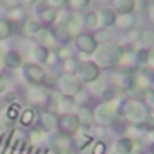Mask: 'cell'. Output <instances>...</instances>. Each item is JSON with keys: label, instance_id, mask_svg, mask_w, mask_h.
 Listing matches in <instances>:
<instances>
[{"label": "cell", "instance_id": "1", "mask_svg": "<svg viewBox=\"0 0 154 154\" xmlns=\"http://www.w3.org/2000/svg\"><path fill=\"white\" fill-rule=\"evenodd\" d=\"M93 56H95V61H93V63H95L97 66L109 68V66H115V65L120 63V59H122V48H120L116 43H111V41L100 43V45L95 48Z\"/></svg>", "mask_w": 154, "mask_h": 154}, {"label": "cell", "instance_id": "2", "mask_svg": "<svg viewBox=\"0 0 154 154\" xmlns=\"http://www.w3.org/2000/svg\"><path fill=\"white\" fill-rule=\"evenodd\" d=\"M120 111H122V115L125 116L127 120H131L133 124H143L145 118L149 116L147 108L142 102H138V100H125L122 104V109Z\"/></svg>", "mask_w": 154, "mask_h": 154}, {"label": "cell", "instance_id": "3", "mask_svg": "<svg viewBox=\"0 0 154 154\" xmlns=\"http://www.w3.org/2000/svg\"><path fill=\"white\" fill-rule=\"evenodd\" d=\"M59 88L61 91L66 95V97H72V95H77L82 88V82L77 75H72V74H65L59 81Z\"/></svg>", "mask_w": 154, "mask_h": 154}, {"label": "cell", "instance_id": "4", "mask_svg": "<svg viewBox=\"0 0 154 154\" xmlns=\"http://www.w3.org/2000/svg\"><path fill=\"white\" fill-rule=\"evenodd\" d=\"M95 120L100 125H113V122L116 120V109L109 102H104L95 109Z\"/></svg>", "mask_w": 154, "mask_h": 154}, {"label": "cell", "instance_id": "5", "mask_svg": "<svg viewBox=\"0 0 154 154\" xmlns=\"http://www.w3.org/2000/svg\"><path fill=\"white\" fill-rule=\"evenodd\" d=\"M77 77L81 79V82H95L97 77H99V66L95 63H90V61H84L81 63L79 66L75 68Z\"/></svg>", "mask_w": 154, "mask_h": 154}, {"label": "cell", "instance_id": "6", "mask_svg": "<svg viewBox=\"0 0 154 154\" xmlns=\"http://www.w3.org/2000/svg\"><path fill=\"white\" fill-rule=\"evenodd\" d=\"M97 39L93 38V34H88V32H79L75 36V47L84 52V54H93L95 48H97Z\"/></svg>", "mask_w": 154, "mask_h": 154}, {"label": "cell", "instance_id": "7", "mask_svg": "<svg viewBox=\"0 0 154 154\" xmlns=\"http://www.w3.org/2000/svg\"><path fill=\"white\" fill-rule=\"evenodd\" d=\"M79 122H81L79 116L66 113V115H63L61 118H59L57 125L61 127V131H63L65 134H72V133H75L77 129H79Z\"/></svg>", "mask_w": 154, "mask_h": 154}, {"label": "cell", "instance_id": "8", "mask_svg": "<svg viewBox=\"0 0 154 154\" xmlns=\"http://www.w3.org/2000/svg\"><path fill=\"white\" fill-rule=\"evenodd\" d=\"M52 147L59 154H70V147H72V140L68 134H54L50 140Z\"/></svg>", "mask_w": 154, "mask_h": 154}, {"label": "cell", "instance_id": "9", "mask_svg": "<svg viewBox=\"0 0 154 154\" xmlns=\"http://www.w3.org/2000/svg\"><path fill=\"white\" fill-rule=\"evenodd\" d=\"M115 84L116 88H122V90H133L134 77L131 75V72H127V70H120V72L115 74Z\"/></svg>", "mask_w": 154, "mask_h": 154}, {"label": "cell", "instance_id": "10", "mask_svg": "<svg viewBox=\"0 0 154 154\" xmlns=\"http://www.w3.org/2000/svg\"><path fill=\"white\" fill-rule=\"evenodd\" d=\"M97 16H99V23L100 25H104V27H111V25H115L116 23V14L113 9H109V7H102L99 13H97Z\"/></svg>", "mask_w": 154, "mask_h": 154}, {"label": "cell", "instance_id": "11", "mask_svg": "<svg viewBox=\"0 0 154 154\" xmlns=\"http://www.w3.org/2000/svg\"><path fill=\"white\" fill-rule=\"evenodd\" d=\"M65 23H66V27H68L70 36H72V34H79V32H81V27L84 25L82 16H81L79 13H72V14H68L66 20H65Z\"/></svg>", "mask_w": 154, "mask_h": 154}, {"label": "cell", "instance_id": "12", "mask_svg": "<svg viewBox=\"0 0 154 154\" xmlns=\"http://www.w3.org/2000/svg\"><path fill=\"white\" fill-rule=\"evenodd\" d=\"M25 77L34 84H41V81L45 77V70L38 65H27L25 66Z\"/></svg>", "mask_w": 154, "mask_h": 154}, {"label": "cell", "instance_id": "13", "mask_svg": "<svg viewBox=\"0 0 154 154\" xmlns=\"http://www.w3.org/2000/svg\"><path fill=\"white\" fill-rule=\"evenodd\" d=\"M36 38H38V41H39L41 47L50 48V47L56 45V34L50 32V31H47V29H39L38 32H36Z\"/></svg>", "mask_w": 154, "mask_h": 154}, {"label": "cell", "instance_id": "14", "mask_svg": "<svg viewBox=\"0 0 154 154\" xmlns=\"http://www.w3.org/2000/svg\"><path fill=\"white\" fill-rule=\"evenodd\" d=\"M2 63L5 66H9V68H20L22 66V56L18 52H14V50H9V52L4 54Z\"/></svg>", "mask_w": 154, "mask_h": 154}, {"label": "cell", "instance_id": "15", "mask_svg": "<svg viewBox=\"0 0 154 154\" xmlns=\"http://www.w3.org/2000/svg\"><path fill=\"white\" fill-rule=\"evenodd\" d=\"M111 2H113L115 9L120 14H124V13H133L134 7H136V0H111Z\"/></svg>", "mask_w": 154, "mask_h": 154}, {"label": "cell", "instance_id": "16", "mask_svg": "<svg viewBox=\"0 0 154 154\" xmlns=\"http://www.w3.org/2000/svg\"><path fill=\"white\" fill-rule=\"evenodd\" d=\"M120 29H124V31H127V29H133L134 27V16H133V13H124V14H120V16H116V23Z\"/></svg>", "mask_w": 154, "mask_h": 154}, {"label": "cell", "instance_id": "17", "mask_svg": "<svg viewBox=\"0 0 154 154\" xmlns=\"http://www.w3.org/2000/svg\"><path fill=\"white\" fill-rule=\"evenodd\" d=\"M39 20L43 23H54L57 20V9H52V7H45L39 11Z\"/></svg>", "mask_w": 154, "mask_h": 154}, {"label": "cell", "instance_id": "18", "mask_svg": "<svg viewBox=\"0 0 154 154\" xmlns=\"http://www.w3.org/2000/svg\"><path fill=\"white\" fill-rule=\"evenodd\" d=\"M29 99L32 100V102H41V100H45V97H47V91L43 90V88H39V86H32L31 90H29Z\"/></svg>", "mask_w": 154, "mask_h": 154}, {"label": "cell", "instance_id": "19", "mask_svg": "<svg viewBox=\"0 0 154 154\" xmlns=\"http://www.w3.org/2000/svg\"><path fill=\"white\" fill-rule=\"evenodd\" d=\"M41 122H43V127H45L47 131H54L59 120L56 118V115H54V113H45V115L41 116Z\"/></svg>", "mask_w": 154, "mask_h": 154}, {"label": "cell", "instance_id": "20", "mask_svg": "<svg viewBox=\"0 0 154 154\" xmlns=\"http://www.w3.org/2000/svg\"><path fill=\"white\" fill-rule=\"evenodd\" d=\"M39 29H41V23L38 20H25V23H23V31L29 36H36V32Z\"/></svg>", "mask_w": 154, "mask_h": 154}, {"label": "cell", "instance_id": "21", "mask_svg": "<svg viewBox=\"0 0 154 154\" xmlns=\"http://www.w3.org/2000/svg\"><path fill=\"white\" fill-rule=\"evenodd\" d=\"M23 18H25V13H23L22 7H13V9L7 11V20L11 23L13 22H23Z\"/></svg>", "mask_w": 154, "mask_h": 154}, {"label": "cell", "instance_id": "22", "mask_svg": "<svg viewBox=\"0 0 154 154\" xmlns=\"http://www.w3.org/2000/svg\"><path fill=\"white\" fill-rule=\"evenodd\" d=\"M56 39H61V41H66V39H70V32H68V27H66V23L65 22H59L57 25H56Z\"/></svg>", "mask_w": 154, "mask_h": 154}, {"label": "cell", "instance_id": "23", "mask_svg": "<svg viewBox=\"0 0 154 154\" xmlns=\"http://www.w3.org/2000/svg\"><path fill=\"white\" fill-rule=\"evenodd\" d=\"M116 151L120 154H131L133 152V142L129 140V138H122V140H118V143H116Z\"/></svg>", "mask_w": 154, "mask_h": 154}, {"label": "cell", "instance_id": "24", "mask_svg": "<svg viewBox=\"0 0 154 154\" xmlns=\"http://www.w3.org/2000/svg\"><path fill=\"white\" fill-rule=\"evenodd\" d=\"M13 34V23L9 20H0V39H5Z\"/></svg>", "mask_w": 154, "mask_h": 154}, {"label": "cell", "instance_id": "25", "mask_svg": "<svg viewBox=\"0 0 154 154\" xmlns=\"http://www.w3.org/2000/svg\"><path fill=\"white\" fill-rule=\"evenodd\" d=\"M82 22H84V25L86 27H90V29H95L97 25H99V16H97V13H86L84 16H82Z\"/></svg>", "mask_w": 154, "mask_h": 154}, {"label": "cell", "instance_id": "26", "mask_svg": "<svg viewBox=\"0 0 154 154\" xmlns=\"http://www.w3.org/2000/svg\"><path fill=\"white\" fill-rule=\"evenodd\" d=\"M34 57H36L38 63H47V61H48V48L38 45V47L34 48Z\"/></svg>", "mask_w": 154, "mask_h": 154}, {"label": "cell", "instance_id": "27", "mask_svg": "<svg viewBox=\"0 0 154 154\" xmlns=\"http://www.w3.org/2000/svg\"><path fill=\"white\" fill-rule=\"evenodd\" d=\"M34 116H36L34 109H23L22 115H20V122H22L23 125H31V124L34 122Z\"/></svg>", "mask_w": 154, "mask_h": 154}, {"label": "cell", "instance_id": "28", "mask_svg": "<svg viewBox=\"0 0 154 154\" xmlns=\"http://www.w3.org/2000/svg\"><path fill=\"white\" fill-rule=\"evenodd\" d=\"M93 38L97 39V43L100 45V43H108V41H111V36H109V32L106 31V29H102V31H99Z\"/></svg>", "mask_w": 154, "mask_h": 154}, {"label": "cell", "instance_id": "29", "mask_svg": "<svg viewBox=\"0 0 154 154\" xmlns=\"http://www.w3.org/2000/svg\"><path fill=\"white\" fill-rule=\"evenodd\" d=\"M59 106H61V109L68 111V109H72V108L75 106V102H74L70 97H66V95H65V97H61V99H59Z\"/></svg>", "mask_w": 154, "mask_h": 154}, {"label": "cell", "instance_id": "30", "mask_svg": "<svg viewBox=\"0 0 154 154\" xmlns=\"http://www.w3.org/2000/svg\"><path fill=\"white\" fill-rule=\"evenodd\" d=\"M18 115H20V106L18 104H11L9 109H7V118L9 120H16Z\"/></svg>", "mask_w": 154, "mask_h": 154}, {"label": "cell", "instance_id": "31", "mask_svg": "<svg viewBox=\"0 0 154 154\" xmlns=\"http://www.w3.org/2000/svg\"><path fill=\"white\" fill-rule=\"evenodd\" d=\"M140 38H142V41L145 45H152L154 47V31H143Z\"/></svg>", "mask_w": 154, "mask_h": 154}, {"label": "cell", "instance_id": "32", "mask_svg": "<svg viewBox=\"0 0 154 154\" xmlns=\"http://www.w3.org/2000/svg\"><path fill=\"white\" fill-rule=\"evenodd\" d=\"M116 88H108V90H104L102 91V100H106V102H109V100H113L116 97Z\"/></svg>", "mask_w": 154, "mask_h": 154}, {"label": "cell", "instance_id": "33", "mask_svg": "<svg viewBox=\"0 0 154 154\" xmlns=\"http://www.w3.org/2000/svg\"><path fill=\"white\" fill-rule=\"evenodd\" d=\"M136 63L147 65V63H149V52H147V50H138V52H136Z\"/></svg>", "mask_w": 154, "mask_h": 154}, {"label": "cell", "instance_id": "34", "mask_svg": "<svg viewBox=\"0 0 154 154\" xmlns=\"http://www.w3.org/2000/svg\"><path fill=\"white\" fill-rule=\"evenodd\" d=\"M68 4L74 7V9H84V7H88L90 5V0H68Z\"/></svg>", "mask_w": 154, "mask_h": 154}, {"label": "cell", "instance_id": "35", "mask_svg": "<svg viewBox=\"0 0 154 154\" xmlns=\"http://www.w3.org/2000/svg\"><path fill=\"white\" fill-rule=\"evenodd\" d=\"M47 4L52 9H59V7H65L68 4V0H47Z\"/></svg>", "mask_w": 154, "mask_h": 154}, {"label": "cell", "instance_id": "36", "mask_svg": "<svg viewBox=\"0 0 154 154\" xmlns=\"http://www.w3.org/2000/svg\"><path fill=\"white\" fill-rule=\"evenodd\" d=\"M41 84H43V86H47V88H50V86H54V84H56V77L50 75V74H45L43 81H41Z\"/></svg>", "mask_w": 154, "mask_h": 154}, {"label": "cell", "instance_id": "37", "mask_svg": "<svg viewBox=\"0 0 154 154\" xmlns=\"http://www.w3.org/2000/svg\"><path fill=\"white\" fill-rule=\"evenodd\" d=\"M106 152V145L104 143H95L93 145V154H104Z\"/></svg>", "mask_w": 154, "mask_h": 154}, {"label": "cell", "instance_id": "38", "mask_svg": "<svg viewBox=\"0 0 154 154\" xmlns=\"http://www.w3.org/2000/svg\"><path fill=\"white\" fill-rule=\"evenodd\" d=\"M31 140H32L34 143H38V142H41V131H38V129H34V131L31 133Z\"/></svg>", "mask_w": 154, "mask_h": 154}, {"label": "cell", "instance_id": "39", "mask_svg": "<svg viewBox=\"0 0 154 154\" xmlns=\"http://www.w3.org/2000/svg\"><path fill=\"white\" fill-rule=\"evenodd\" d=\"M149 7V4H147V0H136V7L134 9H140V11H145Z\"/></svg>", "mask_w": 154, "mask_h": 154}, {"label": "cell", "instance_id": "40", "mask_svg": "<svg viewBox=\"0 0 154 154\" xmlns=\"http://www.w3.org/2000/svg\"><path fill=\"white\" fill-rule=\"evenodd\" d=\"M143 125L149 127V129H154V116H147L145 122H143Z\"/></svg>", "mask_w": 154, "mask_h": 154}, {"label": "cell", "instance_id": "41", "mask_svg": "<svg viewBox=\"0 0 154 154\" xmlns=\"http://www.w3.org/2000/svg\"><path fill=\"white\" fill-rule=\"evenodd\" d=\"M81 118H82V122H86V124H88V122H90V118H91V116H90V111H88V109H82V111H81Z\"/></svg>", "mask_w": 154, "mask_h": 154}, {"label": "cell", "instance_id": "42", "mask_svg": "<svg viewBox=\"0 0 154 154\" xmlns=\"http://www.w3.org/2000/svg\"><path fill=\"white\" fill-rule=\"evenodd\" d=\"M7 90V81H5V77L0 75V93H4Z\"/></svg>", "mask_w": 154, "mask_h": 154}, {"label": "cell", "instance_id": "43", "mask_svg": "<svg viewBox=\"0 0 154 154\" xmlns=\"http://www.w3.org/2000/svg\"><path fill=\"white\" fill-rule=\"evenodd\" d=\"M149 65L154 68V48L152 50H149Z\"/></svg>", "mask_w": 154, "mask_h": 154}, {"label": "cell", "instance_id": "44", "mask_svg": "<svg viewBox=\"0 0 154 154\" xmlns=\"http://www.w3.org/2000/svg\"><path fill=\"white\" fill-rule=\"evenodd\" d=\"M36 2H38V0H20L22 5H34Z\"/></svg>", "mask_w": 154, "mask_h": 154}, {"label": "cell", "instance_id": "45", "mask_svg": "<svg viewBox=\"0 0 154 154\" xmlns=\"http://www.w3.org/2000/svg\"><path fill=\"white\" fill-rule=\"evenodd\" d=\"M145 93H147V99H149L151 102H154V88H152V90H147Z\"/></svg>", "mask_w": 154, "mask_h": 154}, {"label": "cell", "instance_id": "46", "mask_svg": "<svg viewBox=\"0 0 154 154\" xmlns=\"http://www.w3.org/2000/svg\"><path fill=\"white\" fill-rule=\"evenodd\" d=\"M149 18H151V22L154 23V4L149 7Z\"/></svg>", "mask_w": 154, "mask_h": 154}, {"label": "cell", "instance_id": "47", "mask_svg": "<svg viewBox=\"0 0 154 154\" xmlns=\"http://www.w3.org/2000/svg\"><path fill=\"white\" fill-rule=\"evenodd\" d=\"M59 56H61V57H68V50L61 48V50H59Z\"/></svg>", "mask_w": 154, "mask_h": 154}, {"label": "cell", "instance_id": "48", "mask_svg": "<svg viewBox=\"0 0 154 154\" xmlns=\"http://www.w3.org/2000/svg\"><path fill=\"white\" fill-rule=\"evenodd\" d=\"M22 154H31V147H23L22 149Z\"/></svg>", "mask_w": 154, "mask_h": 154}, {"label": "cell", "instance_id": "49", "mask_svg": "<svg viewBox=\"0 0 154 154\" xmlns=\"http://www.w3.org/2000/svg\"><path fill=\"white\" fill-rule=\"evenodd\" d=\"M4 14H5V11H4V7H2V5H0V20H4V18H2V16H4Z\"/></svg>", "mask_w": 154, "mask_h": 154}, {"label": "cell", "instance_id": "50", "mask_svg": "<svg viewBox=\"0 0 154 154\" xmlns=\"http://www.w3.org/2000/svg\"><path fill=\"white\" fill-rule=\"evenodd\" d=\"M0 65H2V56H0Z\"/></svg>", "mask_w": 154, "mask_h": 154}, {"label": "cell", "instance_id": "51", "mask_svg": "<svg viewBox=\"0 0 154 154\" xmlns=\"http://www.w3.org/2000/svg\"><path fill=\"white\" fill-rule=\"evenodd\" d=\"M152 154H154V145H152Z\"/></svg>", "mask_w": 154, "mask_h": 154}]
</instances>
